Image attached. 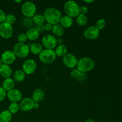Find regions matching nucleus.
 I'll use <instances>...</instances> for the list:
<instances>
[{"label": "nucleus", "instance_id": "1", "mask_svg": "<svg viewBox=\"0 0 122 122\" xmlns=\"http://www.w3.org/2000/svg\"><path fill=\"white\" fill-rule=\"evenodd\" d=\"M44 18L45 21L52 25L59 23L62 14L60 11L54 7H48L46 8L44 11Z\"/></svg>", "mask_w": 122, "mask_h": 122}, {"label": "nucleus", "instance_id": "2", "mask_svg": "<svg viewBox=\"0 0 122 122\" xmlns=\"http://www.w3.org/2000/svg\"><path fill=\"white\" fill-rule=\"evenodd\" d=\"M77 69L83 73H86L92 70L95 67V62L92 58L85 57L78 60Z\"/></svg>", "mask_w": 122, "mask_h": 122}, {"label": "nucleus", "instance_id": "3", "mask_svg": "<svg viewBox=\"0 0 122 122\" xmlns=\"http://www.w3.org/2000/svg\"><path fill=\"white\" fill-rule=\"evenodd\" d=\"M64 10L67 15L75 17L80 14V6L74 1H68L64 4Z\"/></svg>", "mask_w": 122, "mask_h": 122}, {"label": "nucleus", "instance_id": "4", "mask_svg": "<svg viewBox=\"0 0 122 122\" xmlns=\"http://www.w3.org/2000/svg\"><path fill=\"white\" fill-rule=\"evenodd\" d=\"M22 14L26 17H33L36 12V6L32 1H26L21 7Z\"/></svg>", "mask_w": 122, "mask_h": 122}, {"label": "nucleus", "instance_id": "5", "mask_svg": "<svg viewBox=\"0 0 122 122\" xmlns=\"http://www.w3.org/2000/svg\"><path fill=\"white\" fill-rule=\"evenodd\" d=\"M13 52L16 57L19 58H25L29 54V47L25 43H17L13 48Z\"/></svg>", "mask_w": 122, "mask_h": 122}, {"label": "nucleus", "instance_id": "6", "mask_svg": "<svg viewBox=\"0 0 122 122\" xmlns=\"http://www.w3.org/2000/svg\"><path fill=\"white\" fill-rule=\"evenodd\" d=\"M39 58L42 62L46 64L52 63L56 58V54L53 50L45 49L39 54Z\"/></svg>", "mask_w": 122, "mask_h": 122}, {"label": "nucleus", "instance_id": "7", "mask_svg": "<svg viewBox=\"0 0 122 122\" xmlns=\"http://www.w3.org/2000/svg\"><path fill=\"white\" fill-rule=\"evenodd\" d=\"M42 45L46 49L53 50L57 45V39L51 34L45 35L42 38Z\"/></svg>", "mask_w": 122, "mask_h": 122}, {"label": "nucleus", "instance_id": "8", "mask_svg": "<svg viewBox=\"0 0 122 122\" xmlns=\"http://www.w3.org/2000/svg\"><path fill=\"white\" fill-rule=\"evenodd\" d=\"M13 34V28L12 25L5 22L0 24V36L5 39L11 38Z\"/></svg>", "mask_w": 122, "mask_h": 122}, {"label": "nucleus", "instance_id": "9", "mask_svg": "<svg viewBox=\"0 0 122 122\" xmlns=\"http://www.w3.org/2000/svg\"><path fill=\"white\" fill-rule=\"evenodd\" d=\"M63 61L66 66L68 68L75 69V67L77 66L78 60L75 55L72 54L67 53L65 56H63Z\"/></svg>", "mask_w": 122, "mask_h": 122}, {"label": "nucleus", "instance_id": "10", "mask_svg": "<svg viewBox=\"0 0 122 122\" xmlns=\"http://www.w3.org/2000/svg\"><path fill=\"white\" fill-rule=\"evenodd\" d=\"M22 67L23 71L25 73V74L31 75L33 73L36 69V63L33 59H27L24 62Z\"/></svg>", "mask_w": 122, "mask_h": 122}, {"label": "nucleus", "instance_id": "11", "mask_svg": "<svg viewBox=\"0 0 122 122\" xmlns=\"http://www.w3.org/2000/svg\"><path fill=\"white\" fill-rule=\"evenodd\" d=\"M100 30L98 29L95 26H91L88 27L84 31V36L86 39L89 40H94L98 38L100 35Z\"/></svg>", "mask_w": 122, "mask_h": 122}, {"label": "nucleus", "instance_id": "12", "mask_svg": "<svg viewBox=\"0 0 122 122\" xmlns=\"http://www.w3.org/2000/svg\"><path fill=\"white\" fill-rule=\"evenodd\" d=\"M16 56L13 51L11 50H7L5 51L1 55V59L2 63L4 64L10 65L12 64L15 60Z\"/></svg>", "mask_w": 122, "mask_h": 122}, {"label": "nucleus", "instance_id": "13", "mask_svg": "<svg viewBox=\"0 0 122 122\" xmlns=\"http://www.w3.org/2000/svg\"><path fill=\"white\" fill-rule=\"evenodd\" d=\"M34 101L31 98H25L21 99L19 103L20 109L23 112H29L33 108Z\"/></svg>", "mask_w": 122, "mask_h": 122}, {"label": "nucleus", "instance_id": "14", "mask_svg": "<svg viewBox=\"0 0 122 122\" xmlns=\"http://www.w3.org/2000/svg\"><path fill=\"white\" fill-rule=\"evenodd\" d=\"M7 97L11 102H18L22 99V94L21 92L17 89H13L8 91L7 94Z\"/></svg>", "mask_w": 122, "mask_h": 122}, {"label": "nucleus", "instance_id": "15", "mask_svg": "<svg viewBox=\"0 0 122 122\" xmlns=\"http://www.w3.org/2000/svg\"><path fill=\"white\" fill-rule=\"evenodd\" d=\"M13 74V70L9 65L3 64L0 67V75L4 78H9Z\"/></svg>", "mask_w": 122, "mask_h": 122}, {"label": "nucleus", "instance_id": "16", "mask_svg": "<svg viewBox=\"0 0 122 122\" xmlns=\"http://www.w3.org/2000/svg\"><path fill=\"white\" fill-rule=\"evenodd\" d=\"M59 24L63 28H69V27H71L73 24V20L72 17L66 15L64 16L61 17L59 21Z\"/></svg>", "mask_w": 122, "mask_h": 122}, {"label": "nucleus", "instance_id": "17", "mask_svg": "<svg viewBox=\"0 0 122 122\" xmlns=\"http://www.w3.org/2000/svg\"><path fill=\"white\" fill-rule=\"evenodd\" d=\"M45 97V93L42 89L38 88L35 89L32 94V99L34 101V102H36L39 103L41 101H42Z\"/></svg>", "mask_w": 122, "mask_h": 122}, {"label": "nucleus", "instance_id": "18", "mask_svg": "<svg viewBox=\"0 0 122 122\" xmlns=\"http://www.w3.org/2000/svg\"><path fill=\"white\" fill-rule=\"evenodd\" d=\"M70 76L75 79L79 81H83L86 79V75L85 73L82 72V71L79 70L78 69H73L70 73Z\"/></svg>", "mask_w": 122, "mask_h": 122}, {"label": "nucleus", "instance_id": "19", "mask_svg": "<svg viewBox=\"0 0 122 122\" xmlns=\"http://www.w3.org/2000/svg\"><path fill=\"white\" fill-rule=\"evenodd\" d=\"M26 34L27 39L30 41H35L40 36V32L35 27H30L27 29Z\"/></svg>", "mask_w": 122, "mask_h": 122}, {"label": "nucleus", "instance_id": "20", "mask_svg": "<svg viewBox=\"0 0 122 122\" xmlns=\"http://www.w3.org/2000/svg\"><path fill=\"white\" fill-rule=\"evenodd\" d=\"M14 85H15V81L11 77L5 79L2 82V88L5 91H9L14 89Z\"/></svg>", "mask_w": 122, "mask_h": 122}, {"label": "nucleus", "instance_id": "21", "mask_svg": "<svg viewBox=\"0 0 122 122\" xmlns=\"http://www.w3.org/2000/svg\"><path fill=\"white\" fill-rule=\"evenodd\" d=\"M29 50L31 52L34 54H39L40 52L43 50V46L41 43H33L30 46Z\"/></svg>", "mask_w": 122, "mask_h": 122}, {"label": "nucleus", "instance_id": "22", "mask_svg": "<svg viewBox=\"0 0 122 122\" xmlns=\"http://www.w3.org/2000/svg\"><path fill=\"white\" fill-rule=\"evenodd\" d=\"M51 31L55 35L58 37L62 36L64 34V32H65L64 28H63L59 23L54 25Z\"/></svg>", "mask_w": 122, "mask_h": 122}, {"label": "nucleus", "instance_id": "23", "mask_svg": "<svg viewBox=\"0 0 122 122\" xmlns=\"http://www.w3.org/2000/svg\"><path fill=\"white\" fill-rule=\"evenodd\" d=\"M12 119V114L8 110L2 111L0 113V122H10Z\"/></svg>", "mask_w": 122, "mask_h": 122}, {"label": "nucleus", "instance_id": "24", "mask_svg": "<svg viewBox=\"0 0 122 122\" xmlns=\"http://www.w3.org/2000/svg\"><path fill=\"white\" fill-rule=\"evenodd\" d=\"M54 51L56 54V56L63 57L67 52V48L66 45L61 44V45H59L58 46H57Z\"/></svg>", "mask_w": 122, "mask_h": 122}, {"label": "nucleus", "instance_id": "25", "mask_svg": "<svg viewBox=\"0 0 122 122\" xmlns=\"http://www.w3.org/2000/svg\"><path fill=\"white\" fill-rule=\"evenodd\" d=\"M25 76H26V74L23 70H16L14 73V81L18 82H22L25 79Z\"/></svg>", "mask_w": 122, "mask_h": 122}, {"label": "nucleus", "instance_id": "26", "mask_svg": "<svg viewBox=\"0 0 122 122\" xmlns=\"http://www.w3.org/2000/svg\"><path fill=\"white\" fill-rule=\"evenodd\" d=\"M32 20L33 23L36 24V25L44 24L45 21L44 15L41 14H35L32 17Z\"/></svg>", "mask_w": 122, "mask_h": 122}, {"label": "nucleus", "instance_id": "27", "mask_svg": "<svg viewBox=\"0 0 122 122\" xmlns=\"http://www.w3.org/2000/svg\"><path fill=\"white\" fill-rule=\"evenodd\" d=\"M76 22L79 26H85L88 23V17L85 14H79L76 17Z\"/></svg>", "mask_w": 122, "mask_h": 122}, {"label": "nucleus", "instance_id": "28", "mask_svg": "<svg viewBox=\"0 0 122 122\" xmlns=\"http://www.w3.org/2000/svg\"><path fill=\"white\" fill-rule=\"evenodd\" d=\"M19 110H20L19 104H18L17 102H11V103L9 105V107H8V111L12 114L17 113Z\"/></svg>", "mask_w": 122, "mask_h": 122}, {"label": "nucleus", "instance_id": "29", "mask_svg": "<svg viewBox=\"0 0 122 122\" xmlns=\"http://www.w3.org/2000/svg\"><path fill=\"white\" fill-rule=\"evenodd\" d=\"M21 24L25 27H29V29L30 28V27H32V25H33V20H32V18L25 17L24 19H23L22 21H21Z\"/></svg>", "mask_w": 122, "mask_h": 122}, {"label": "nucleus", "instance_id": "30", "mask_svg": "<svg viewBox=\"0 0 122 122\" xmlns=\"http://www.w3.org/2000/svg\"><path fill=\"white\" fill-rule=\"evenodd\" d=\"M15 21H16V17H15L14 14H9L6 15L5 20V23L12 25L15 22Z\"/></svg>", "mask_w": 122, "mask_h": 122}, {"label": "nucleus", "instance_id": "31", "mask_svg": "<svg viewBox=\"0 0 122 122\" xmlns=\"http://www.w3.org/2000/svg\"><path fill=\"white\" fill-rule=\"evenodd\" d=\"M106 20H105L104 19H99L97 21L95 27H96L98 29H99L100 30H102L104 28L105 26H106Z\"/></svg>", "mask_w": 122, "mask_h": 122}, {"label": "nucleus", "instance_id": "32", "mask_svg": "<svg viewBox=\"0 0 122 122\" xmlns=\"http://www.w3.org/2000/svg\"><path fill=\"white\" fill-rule=\"evenodd\" d=\"M27 37L25 33H21L18 35L17 41L19 43H25L27 41Z\"/></svg>", "mask_w": 122, "mask_h": 122}, {"label": "nucleus", "instance_id": "33", "mask_svg": "<svg viewBox=\"0 0 122 122\" xmlns=\"http://www.w3.org/2000/svg\"><path fill=\"white\" fill-rule=\"evenodd\" d=\"M6 95H7V93H6L4 89L2 87L0 86V102L4 100Z\"/></svg>", "mask_w": 122, "mask_h": 122}, {"label": "nucleus", "instance_id": "34", "mask_svg": "<svg viewBox=\"0 0 122 122\" xmlns=\"http://www.w3.org/2000/svg\"><path fill=\"white\" fill-rule=\"evenodd\" d=\"M5 17H6L5 13L4 12L3 10L0 9V24L2 23L5 22Z\"/></svg>", "mask_w": 122, "mask_h": 122}, {"label": "nucleus", "instance_id": "35", "mask_svg": "<svg viewBox=\"0 0 122 122\" xmlns=\"http://www.w3.org/2000/svg\"><path fill=\"white\" fill-rule=\"evenodd\" d=\"M80 14H85L86 15V14H87L88 12V8L86 7V6H81L80 7Z\"/></svg>", "mask_w": 122, "mask_h": 122}, {"label": "nucleus", "instance_id": "36", "mask_svg": "<svg viewBox=\"0 0 122 122\" xmlns=\"http://www.w3.org/2000/svg\"><path fill=\"white\" fill-rule=\"evenodd\" d=\"M35 28L39 31V32H42L45 30V27H44V24H42V25H36Z\"/></svg>", "mask_w": 122, "mask_h": 122}, {"label": "nucleus", "instance_id": "37", "mask_svg": "<svg viewBox=\"0 0 122 122\" xmlns=\"http://www.w3.org/2000/svg\"><path fill=\"white\" fill-rule=\"evenodd\" d=\"M52 26L53 25L51 23H46L44 25V27H45V30L46 31H51L52 29Z\"/></svg>", "mask_w": 122, "mask_h": 122}, {"label": "nucleus", "instance_id": "38", "mask_svg": "<svg viewBox=\"0 0 122 122\" xmlns=\"http://www.w3.org/2000/svg\"><path fill=\"white\" fill-rule=\"evenodd\" d=\"M85 122H95L94 119H91V118H88V119H86Z\"/></svg>", "mask_w": 122, "mask_h": 122}, {"label": "nucleus", "instance_id": "39", "mask_svg": "<svg viewBox=\"0 0 122 122\" xmlns=\"http://www.w3.org/2000/svg\"><path fill=\"white\" fill-rule=\"evenodd\" d=\"M39 104L38 102H34V107H33V108H38L39 107Z\"/></svg>", "mask_w": 122, "mask_h": 122}, {"label": "nucleus", "instance_id": "40", "mask_svg": "<svg viewBox=\"0 0 122 122\" xmlns=\"http://www.w3.org/2000/svg\"><path fill=\"white\" fill-rule=\"evenodd\" d=\"M63 40L61 39H57V44H59L60 45H61V44H63L62 43H63Z\"/></svg>", "mask_w": 122, "mask_h": 122}, {"label": "nucleus", "instance_id": "41", "mask_svg": "<svg viewBox=\"0 0 122 122\" xmlns=\"http://www.w3.org/2000/svg\"><path fill=\"white\" fill-rule=\"evenodd\" d=\"M85 2H86V3H91V2H94V1L93 0H88V1H86V0H85V1H84Z\"/></svg>", "mask_w": 122, "mask_h": 122}, {"label": "nucleus", "instance_id": "42", "mask_svg": "<svg viewBox=\"0 0 122 122\" xmlns=\"http://www.w3.org/2000/svg\"><path fill=\"white\" fill-rule=\"evenodd\" d=\"M2 64H3V63H2V60H1V58H0V67H1V66H2Z\"/></svg>", "mask_w": 122, "mask_h": 122}, {"label": "nucleus", "instance_id": "43", "mask_svg": "<svg viewBox=\"0 0 122 122\" xmlns=\"http://www.w3.org/2000/svg\"><path fill=\"white\" fill-rule=\"evenodd\" d=\"M15 2H17V3H19V2H21V0H19V1H16V0H15Z\"/></svg>", "mask_w": 122, "mask_h": 122}]
</instances>
